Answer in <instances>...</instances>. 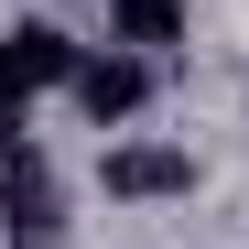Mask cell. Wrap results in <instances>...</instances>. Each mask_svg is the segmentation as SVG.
I'll use <instances>...</instances> for the list:
<instances>
[{
  "label": "cell",
  "mask_w": 249,
  "mask_h": 249,
  "mask_svg": "<svg viewBox=\"0 0 249 249\" xmlns=\"http://www.w3.org/2000/svg\"><path fill=\"white\" fill-rule=\"evenodd\" d=\"M98 184L119 206H162V195H195V152L184 141H141V130H108L98 152Z\"/></svg>",
  "instance_id": "cell-1"
},
{
  "label": "cell",
  "mask_w": 249,
  "mask_h": 249,
  "mask_svg": "<svg viewBox=\"0 0 249 249\" xmlns=\"http://www.w3.org/2000/svg\"><path fill=\"white\" fill-rule=\"evenodd\" d=\"M54 174H44V152L11 141L0 152V249H54Z\"/></svg>",
  "instance_id": "cell-2"
},
{
  "label": "cell",
  "mask_w": 249,
  "mask_h": 249,
  "mask_svg": "<svg viewBox=\"0 0 249 249\" xmlns=\"http://www.w3.org/2000/svg\"><path fill=\"white\" fill-rule=\"evenodd\" d=\"M76 108L98 119V130H130L141 119V98H152V54H130V44H98L87 65H76V87H65Z\"/></svg>",
  "instance_id": "cell-3"
},
{
  "label": "cell",
  "mask_w": 249,
  "mask_h": 249,
  "mask_svg": "<svg viewBox=\"0 0 249 249\" xmlns=\"http://www.w3.org/2000/svg\"><path fill=\"white\" fill-rule=\"evenodd\" d=\"M0 65H11V87H22V98H44V87H76L87 44H76L65 22H11V33H0Z\"/></svg>",
  "instance_id": "cell-4"
},
{
  "label": "cell",
  "mask_w": 249,
  "mask_h": 249,
  "mask_svg": "<svg viewBox=\"0 0 249 249\" xmlns=\"http://www.w3.org/2000/svg\"><path fill=\"white\" fill-rule=\"evenodd\" d=\"M108 44H130V54H174V44H184V0H108Z\"/></svg>",
  "instance_id": "cell-5"
}]
</instances>
